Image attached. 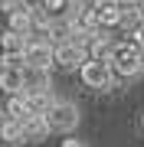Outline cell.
Instances as JSON below:
<instances>
[{"instance_id": "obj_1", "label": "cell", "mask_w": 144, "mask_h": 147, "mask_svg": "<svg viewBox=\"0 0 144 147\" xmlns=\"http://www.w3.org/2000/svg\"><path fill=\"white\" fill-rule=\"evenodd\" d=\"M43 118H46L49 131H59V134L66 137V134H69L75 124H79V108H75L72 101H59V98H56V105L49 108Z\"/></svg>"}, {"instance_id": "obj_2", "label": "cell", "mask_w": 144, "mask_h": 147, "mask_svg": "<svg viewBox=\"0 0 144 147\" xmlns=\"http://www.w3.org/2000/svg\"><path fill=\"white\" fill-rule=\"evenodd\" d=\"M79 75H82V82H85L89 88H112V82H115L112 65L108 62H95V59H85V62L79 65Z\"/></svg>"}, {"instance_id": "obj_3", "label": "cell", "mask_w": 144, "mask_h": 147, "mask_svg": "<svg viewBox=\"0 0 144 147\" xmlns=\"http://www.w3.org/2000/svg\"><path fill=\"white\" fill-rule=\"evenodd\" d=\"M23 62L33 65V69L49 72V69H53V46L43 42V39H26V46H23Z\"/></svg>"}, {"instance_id": "obj_4", "label": "cell", "mask_w": 144, "mask_h": 147, "mask_svg": "<svg viewBox=\"0 0 144 147\" xmlns=\"http://www.w3.org/2000/svg\"><path fill=\"white\" fill-rule=\"evenodd\" d=\"M85 59H89V56H85V49H82V46H72V42H59V46H53V65L66 69V72L79 69Z\"/></svg>"}, {"instance_id": "obj_5", "label": "cell", "mask_w": 144, "mask_h": 147, "mask_svg": "<svg viewBox=\"0 0 144 147\" xmlns=\"http://www.w3.org/2000/svg\"><path fill=\"white\" fill-rule=\"evenodd\" d=\"M112 53H115V42L105 36V33H92V39H89V46H85V56L89 59H95V62H112Z\"/></svg>"}, {"instance_id": "obj_6", "label": "cell", "mask_w": 144, "mask_h": 147, "mask_svg": "<svg viewBox=\"0 0 144 147\" xmlns=\"http://www.w3.org/2000/svg\"><path fill=\"white\" fill-rule=\"evenodd\" d=\"M39 92H49V72L23 65V95H39Z\"/></svg>"}, {"instance_id": "obj_7", "label": "cell", "mask_w": 144, "mask_h": 147, "mask_svg": "<svg viewBox=\"0 0 144 147\" xmlns=\"http://www.w3.org/2000/svg\"><path fill=\"white\" fill-rule=\"evenodd\" d=\"M20 124H23V141H46V137L53 134L43 115H30L26 121H20Z\"/></svg>"}, {"instance_id": "obj_8", "label": "cell", "mask_w": 144, "mask_h": 147, "mask_svg": "<svg viewBox=\"0 0 144 147\" xmlns=\"http://www.w3.org/2000/svg\"><path fill=\"white\" fill-rule=\"evenodd\" d=\"M72 10H75V0H43V13L53 23L72 20Z\"/></svg>"}, {"instance_id": "obj_9", "label": "cell", "mask_w": 144, "mask_h": 147, "mask_svg": "<svg viewBox=\"0 0 144 147\" xmlns=\"http://www.w3.org/2000/svg\"><path fill=\"white\" fill-rule=\"evenodd\" d=\"M7 30L26 39L30 33H33V13H26V10H20V7H16L13 13H7Z\"/></svg>"}, {"instance_id": "obj_10", "label": "cell", "mask_w": 144, "mask_h": 147, "mask_svg": "<svg viewBox=\"0 0 144 147\" xmlns=\"http://www.w3.org/2000/svg\"><path fill=\"white\" fill-rule=\"evenodd\" d=\"M0 92L10 95H23V69H0Z\"/></svg>"}, {"instance_id": "obj_11", "label": "cell", "mask_w": 144, "mask_h": 147, "mask_svg": "<svg viewBox=\"0 0 144 147\" xmlns=\"http://www.w3.org/2000/svg\"><path fill=\"white\" fill-rule=\"evenodd\" d=\"M7 118L10 121H26L30 118V105H26V95H10L7 98Z\"/></svg>"}, {"instance_id": "obj_12", "label": "cell", "mask_w": 144, "mask_h": 147, "mask_svg": "<svg viewBox=\"0 0 144 147\" xmlns=\"http://www.w3.org/2000/svg\"><path fill=\"white\" fill-rule=\"evenodd\" d=\"M26 105H30V115H46L56 105V98L53 92H39V95H26Z\"/></svg>"}, {"instance_id": "obj_13", "label": "cell", "mask_w": 144, "mask_h": 147, "mask_svg": "<svg viewBox=\"0 0 144 147\" xmlns=\"http://www.w3.org/2000/svg\"><path fill=\"white\" fill-rule=\"evenodd\" d=\"M0 141H3V144H23V124H20V121H10V118H7L3 121V124H0Z\"/></svg>"}, {"instance_id": "obj_14", "label": "cell", "mask_w": 144, "mask_h": 147, "mask_svg": "<svg viewBox=\"0 0 144 147\" xmlns=\"http://www.w3.org/2000/svg\"><path fill=\"white\" fill-rule=\"evenodd\" d=\"M23 46H26V39H23V36H16V33H10V30H7L3 36H0V49H3V53L23 56Z\"/></svg>"}, {"instance_id": "obj_15", "label": "cell", "mask_w": 144, "mask_h": 147, "mask_svg": "<svg viewBox=\"0 0 144 147\" xmlns=\"http://www.w3.org/2000/svg\"><path fill=\"white\" fill-rule=\"evenodd\" d=\"M98 16V30L105 33V30H115V26H121V7L118 10H105V13H95Z\"/></svg>"}, {"instance_id": "obj_16", "label": "cell", "mask_w": 144, "mask_h": 147, "mask_svg": "<svg viewBox=\"0 0 144 147\" xmlns=\"http://www.w3.org/2000/svg\"><path fill=\"white\" fill-rule=\"evenodd\" d=\"M138 26H144L138 7H131V10H121V30H138Z\"/></svg>"}, {"instance_id": "obj_17", "label": "cell", "mask_w": 144, "mask_h": 147, "mask_svg": "<svg viewBox=\"0 0 144 147\" xmlns=\"http://www.w3.org/2000/svg\"><path fill=\"white\" fill-rule=\"evenodd\" d=\"M23 56H13V53H0V69H23Z\"/></svg>"}, {"instance_id": "obj_18", "label": "cell", "mask_w": 144, "mask_h": 147, "mask_svg": "<svg viewBox=\"0 0 144 147\" xmlns=\"http://www.w3.org/2000/svg\"><path fill=\"white\" fill-rule=\"evenodd\" d=\"M92 10L105 13V10H118V0H92Z\"/></svg>"}, {"instance_id": "obj_19", "label": "cell", "mask_w": 144, "mask_h": 147, "mask_svg": "<svg viewBox=\"0 0 144 147\" xmlns=\"http://www.w3.org/2000/svg\"><path fill=\"white\" fill-rule=\"evenodd\" d=\"M16 7L26 13H36V10H43V0H16Z\"/></svg>"}, {"instance_id": "obj_20", "label": "cell", "mask_w": 144, "mask_h": 147, "mask_svg": "<svg viewBox=\"0 0 144 147\" xmlns=\"http://www.w3.org/2000/svg\"><path fill=\"white\" fill-rule=\"evenodd\" d=\"M0 10H3V13H13L16 10V0H0Z\"/></svg>"}, {"instance_id": "obj_21", "label": "cell", "mask_w": 144, "mask_h": 147, "mask_svg": "<svg viewBox=\"0 0 144 147\" xmlns=\"http://www.w3.org/2000/svg\"><path fill=\"white\" fill-rule=\"evenodd\" d=\"M62 147H85V141H79V137H66Z\"/></svg>"}, {"instance_id": "obj_22", "label": "cell", "mask_w": 144, "mask_h": 147, "mask_svg": "<svg viewBox=\"0 0 144 147\" xmlns=\"http://www.w3.org/2000/svg\"><path fill=\"white\" fill-rule=\"evenodd\" d=\"M118 7L121 10H131V7H141V0H118Z\"/></svg>"}, {"instance_id": "obj_23", "label": "cell", "mask_w": 144, "mask_h": 147, "mask_svg": "<svg viewBox=\"0 0 144 147\" xmlns=\"http://www.w3.org/2000/svg\"><path fill=\"white\" fill-rule=\"evenodd\" d=\"M3 121H7V111H3V108H0V124H3Z\"/></svg>"}, {"instance_id": "obj_24", "label": "cell", "mask_w": 144, "mask_h": 147, "mask_svg": "<svg viewBox=\"0 0 144 147\" xmlns=\"http://www.w3.org/2000/svg\"><path fill=\"white\" fill-rule=\"evenodd\" d=\"M138 10H141V20H144V0H141V7H138Z\"/></svg>"}, {"instance_id": "obj_25", "label": "cell", "mask_w": 144, "mask_h": 147, "mask_svg": "<svg viewBox=\"0 0 144 147\" xmlns=\"http://www.w3.org/2000/svg\"><path fill=\"white\" fill-rule=\"evenodd\" d=\"M141 65H144V49H141Z\"/></svg>"}, {"instance_id": "obj_26", "label": "cell", "mask_w": 144, "mask_h": 147, "mask_svg": "<svg viewBox=\"0 0 144 147\" xmlns=\"http://www.w3.org/2000/svg\"><path fill=\"white\" fill-rule=\"evenodd\" d=\"M141 127H144V115H141Z\"/></svg>"}, {"instance_id": "obj_27", "label": "cell", "mask_w": 144, "mask_h": 147, "mask_svg": "<svg viewBox=\"0 0 144 147\" xmlns=\"http://www.w3.org/2000/svg\"><path fill=\"white\" fill-rule=\"evenodd\" d=\"M75 3H79V0H75Z\"/></svg>"}]
</instances>
